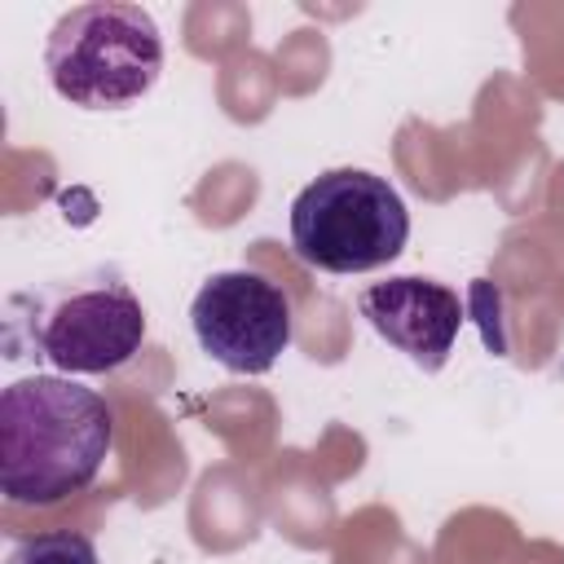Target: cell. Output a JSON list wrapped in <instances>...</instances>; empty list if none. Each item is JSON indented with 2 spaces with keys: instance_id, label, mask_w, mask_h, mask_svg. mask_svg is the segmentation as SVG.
<instances>
[{
  "instance_id": "cell-3",
  "label": "cell",
  "mask_w": 564,
  "mask_h": 564,
  "mask_svg": "<svg viewBox=\"0 0 564 564\" xmlns=\"http://www.w3.org/2000/svg\"><path fill=\"white\" fill-rule=\"evenodd\" d=\"M410 242L405 198L388 176L330 167L291 198V247L322 273H370Z\"/></svg>"
},
{
  "instance_id": "cell-6",
  "label": "cell",
  "mask_w": 564,
  "mask_h": 564,
  "mask_svg": "<svg viewBox=\"0 0 564 564\" xmlns=\"http://www.w3.org/2000/svg\"><path fill=\"white\" fill-rule=\"evenodd\" d=\"M357 308L375 326L379 339H388L397 352H405L427 375H436L449 361L458 326L467 322L458 291L432 278H410V273L366 286L357 295Z\"/></svg>"
},
{
  "instance_id": "cell-7",
  "label": "cell",
  "mask_w": 564,
  "mask_h": 564,
  "mask_svg": "<svg viewBox=\"0 0 564 564\" xmlns=\"http://www.w3.org/2000/svg\"><path fill=\"white\" fill-rule=\"evenodd\" d=\"M4 564H101L93 538L70 533V529H53V533H35L22 538Z\"/></svg>"
},
{
  "instance_id": "cell-2",
  "label": "cell",
  "mask_w": 564,
  "mask_h": 564,
  "mask_svg": "<svg viewBox=\"0 0 564 564\" xmlns=\"http://www.w3.org/2000/svg\"><path fill=\"white\" fill-rule=\"evenodd\" d=\"M44 70L62 101L79 110H123L141 101L163 70L159 22L141 4H75L48 31Z\"/></svg>"
},
{
  "instance_id": "cell-1",
  "label": "cell",
  "mask_w": 564,
  "mask_h": 564,
  "mask_svg": "<svg viewBox=\"0 0 564 564\" xmlns=\"http://www.w3.org/2000/svg\"><path fill=\"white\" fill-rule=\"evenodd\" d=\"M110 445V401L70 375H26L0 392V494L13 507H53L88 489Z\"/></svg>"
},
{
  "instance_id": "cell-4",
  "label": "cell",
  "mask_w": 564,
  "mask_h": 564,
  "mask_svg": "<svg viewBox=\"0 0 564 564\" xmlns=\"http://www.w3.org/2000/svg\"><path fill=\"white\" fill-rule=\"evenodd\" d=\"M189 326L198 348L229 375H269L295 335L286 291L251 269L212 273L189 304Z\"/></svg>"
},
{
  "instance_id": "cell-5",
  "label": "cell",
  "mask_w": 564,
  "mask_h": 564,
  "mask_svg": "<svg viewBox=\"0 0 564 564\" xmlns=\"http://www.w3.org/2000/svg\"><path fill=\"white\" fill-rule=\"evenodd\" d=\"M145 344V308L123 282H101L57 300L35 326V348L62 375H110Z\"/></svg>"
}]
</instances>
